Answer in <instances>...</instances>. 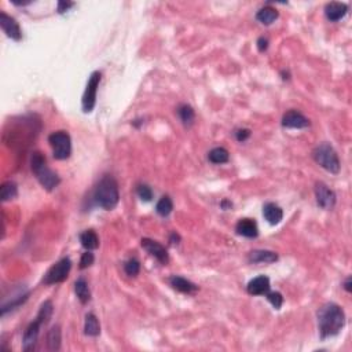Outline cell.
Segmentation results:
<instances>
[{
    "mask_svg": "<svg viewBox=\"0 0 352 352\" xmlns=\"http://www.w3.org/2000/svg\"><path fill=\"white\" fill-rule=\"evenodd\" d=\"M266 296H267V300L273 304V307H274L275 310H280L281 307H282V304H283V297H282L281 293L269 292Z\"/></svg>",
    "mask_w": 352,
    "mask_h": 352,
    "instance_id": "obj_30",
    "label": "cell"
},
{
    "mask_svg": "<svg viewBox=\"0 0 352 352\" xmlns=\"http://www.w3.org/2000/svg\"><path fill=\"white\" fill-rule=\"evenodd\" d=\"M348 11V7L344 3H337V1H332L328 3L325 7V15L329 21L332 22H337L341 18H344V15Z\"/></svg>",
    "mask_w": 352,
    "mask_h": 352,
    "instance_id": "obj_14",
    "label": "cell"
},
{
    "mask_svg": "<svg viewBox=\"0 0 352 352\" xmlns=\"http://www.w3.org/2000/svg\"><path fill=\"white\" fill-rule=\"evenodd\" d=\"M235 137H237V139H238L239 142H244V141H246L248 138L251 137V131L249 130H238V131L235 132Z\"/></svg>",
    "mask_w": 352,
    "mask_h": 352,
    "instance_id": "obj_33",
    "label": "cell"
},
{
    "mask_svg": "<svg viewBox=\"0 0 352 352\" xmlns=\"http://www.w3.org/2000/svg\"><path fill=\"white\" fill-rule=\"evenodd\" d=\"M315 197L318 205L322 207L323 209H332L336 204L334 191L329 189L323 182H318L315 185Z\"/></svg>",
    "mask_w": 352,
    "mask_h": 352,
    "instance_id": "obj_8",
    "label": "cell"
},
{
    "mask_svg": "<svg viewBox=\"0 0 352 352\" xmlns=\"http://www.w3.org/2000/svg\"><path fill=\"white\" fill-rule=\"evenodd\" d=\"M179 235H178V234H175V233H173L172 234V235H171V242H172V244H178V241H179Z\"/></svg>",
    "mask_w": 352,
    "mask_h": 352,
    "instance_id": "obj_37",
    "label": "cell"
},
{
    "mask_svg": "<svg viewBox=\"0 0 352 352\" xmlns=\"http://www.w3.org/2000/svg\"><path fill=\"white\" fill-rule=\"evenodd\" d=\"M80 242L87 251H92L99 246V238L94 230H87V231L80 234Z\"/></svg>",
    "mask_w": 352,
    "mask_h": 352,
    "instance_id": "obj_21",
    "label": "cell"
},
{
    "mask_svg": "<svg viewBox=\"0 0 352 352\" xmlns=\"http://www.w3.org/2000/svg\"><path fill=\"white\" fill-rule=\"evenodd\" d=\"M74 292H76L78 300H80L83 304H87L91 300L90 287H88V283H87V281L84 280V278H78V280L76 281V283H74Z\"/></svg>",
    "mask_w": 352,
    "mask_h": 352,
    "instance_id": "obj_19",
    "label": "cell"
},
{
    "mask_svg": "<svg viewBox=\"0 0 352 352\" xmlns=\"http://www.w3.org/2000/svg\"><path fill=\"white\" fill-rule=\"evenodd\" d=\"M99 83H101V73L94 72L88 78V83L83 95V110L85 113H91L95 108L96 92H98Z\"/></svg>",
    "mask_w": 352,
    "mask_h": 352,
    "instance_id": "obj_7",
    "label": "cell"
},
{
    "mask_svg": "<svg viewBox=\"0 0 352 352\" xmlns=\"http://www.w3.org/2000/svg\"><path fill=\"white\" fill-rule=\"evenodd\" d=\"M169 282H171L173 289H176V290L180 293H185V294H193V293H196L198 290V286H196L193 282L186 280L183 277H179V275H173V277H171Z\"/></svg>",
    "mask_w": 352,
    "mask_h": 352,
    "instance_id": "obj_17",
    "label": "cell"
},
{
    "mask_svg": "<svg viewBox=\"0 0 352 352\" xmlns=\"http://www.w3.org/2000/svg\"><path fill=\"white\" fill-rule=\"evenodd\" d=\"M246 290L252 296H263V294H267L270 290V280L269 277L266 275H260L256 277L252 281H249Z\"/></svg>",
    "mask_w": 352,
    "mask_h": 352,
    "instance_id": "obj_13",
    "label": "cell"
},
{
    "mask_svg": "<svg viewBox=\"0 0 352 352\" xmlns=\"http://www.w3.org/2000/svg\"><path fill=\"white\" fill-rule=\"evenodd\" d=\"M141 244H142V246L147 251V253H150L151 256L157 259L161 264H168V262H169L168 252L160 242H157L154 239L143 238L141 241Z\"/></svg>",
    "mask_w": 352,
    "mask_h": 352,
    "instance_id": "obj_10",
    "label": "cell"
},
{
    "mask_svg": "<svg viewBox=\"0 0 352 352\" xmlns=\"http://www.w3.org/2000/svg\"><path fill=\"white\" fill-rule=\"evenodd\" d=\"M172 209H173V203L172 200L168 197V196H164V197L160 198V201L157 203V207H155L157 213H158L160 216H162V217H167V216L171 215Z\"/></svg>",
    "mask_w": 352,
    "mask_h": 352,
    "instance_id": "obj_26",
    "label": "cell"
},
{
    "mask_svg": "<svg viewBox=\"0 0 352 352\" xmlns=\"http://www.w3.org/2000/svg\"><path fill=\"white\" fill-rule=\"evenodd\" d=\"M47 347L50 351H58L61 348V328L55 325L47 334Z\"/></svg>",
    "mask_w": 352,
    "mask_h": 352,
    "instance_id": "obj_22",
    "label": "cell"
},
{
    "mask_svg": "<svg viewBox=\"0 0 352 352\" xmlns=\"http://www.w3.org/2000/svg\"><path fill=\"white\" fill-rule=\"evenodd\" d=\"M248 260L253 264L257 263H274L278 260V255L271 251H252L248 256Z\"/></svg>",
    "mask_w": 352,
    "mask_h": 352,
    "instance_id": "obj_18",
    "label": "cell"
},
{
    "mask_svg": "<svg viewBox=\"0 0 352 352\" xmlns=\"http://www.w3.org/2000/svg\"><path fill=\"white\" fill-rule=\"evenodd\" d=\"M237 233L242 237H246V238H256L257 234H259V228H257L256 221L252 220V219H241V220L237 223V227H235Z\"/></svg>",
    "mask_w": 352,
    "mask_h": 352,
    "instance_id": "obj_16",
    "label": "cell"
},
{
    "mask_svg": "<svg viewBox=\"0 0 352 352\" xmlns=\"http://www.w3.org/2000/svg\"><path fill=\"white\" fill-rule=\"evenodd\" d=\"M278 18V11L273 7H263L256 14V19L263 25H271Z\"/></svg>",
    "mask_w": 352,
    "mask_h": 352,
    "instance_id": "obj_20",
    "label": "cell"
},
{
    "mask_svg": "<svg viewBox=\"0 0 352 352\" xmlns=\"http://www.w3.org/2000/svg\"><path fill=\"white\" fill-rule=\"evenodd\" d=\"M346 325V314L340 305L328 303L318 311V326L322 339H328L340 333Z\"/></svg>",
    "mask_w": 352,
    "mask_h": 352,
    "instance_id": "obj_1",
    "label": "cell"
},
{
    "mask_svg": "<svg viewBox=\"0 0 352 352\" xmlns=\"http://www.w3.org/2000/svg\"><path fill=\"white\" fill-rule=\"evenodd\" d=\"M73 6H74V3H70V1H60V3H58V12L62 14V12L68 11V10Z\"/></svg>",
    "mask_w": 352,
    "mask_h": 352,
    "instance_id": "obj_34",
    "label": "cell"
},
{
    "mask_svg": "<svg viewBox=\"0 0 352 352\" xmlns=\"http://www.w3.org/2000/svg\"><path fill=\"white\" fill-rule=\"evenodd\" d=\"M51 315H53V303L51 301H44L42 307H40V311H39L36 318H39L46 325L48 322V319L51 318Z\"/></svg>",
    "mask_w": 352,
    "mask_h": 352,
    "instance_id": "obj_28",
    "label": "cell"
},
{
    "mask_svg": "<svg viewBox=\"0 0 352 352\" xmlns=\"http://www.w3.org/2000/svg\"><path fill=\"white\" fill-rule=\"evenodd\" d=\"M282 126L286 128H305L310 126V120L297 110H289L282 117Z\"/></svg>",
    "mask_w": 352,
    "mask_h": 352,
    "instance_id": "obj_12",
    "label": "cell"
},
{
    "mask_svg": "<svg viewBox=\"0 0 352 352\" xmlns=\"http://www.w3.org/2000/svg\"><path fill=\"white\" fill-rule=\"evenodd\" d=\"M137 194L143 201H150L153 198V190L147 185H138Z\"/></svg>",
    "mask_w": 352,
    "mask_h": 352,
    "instance_id": "obj_31",
    "label": "cell"
},
{
    "mask_svg": "<svg viewBox=\"0 0 352 352\" xmlns=\"http://www.w3.org/2000/svg\"><path fill=\"white\" fill-rule=\"evenodd\" d=\"M119 198L120 193L117 182H116L113 176L105 175L99 180V183H98L95 191H94L95 203L103 209H106V211H112L119 204Z\"/></svg>",
    "mask_w": 352,
    "mask_h": 352,
    "instance_id": "obj_2",
    "label": "cell"
},
{
    "mask_svg": "<svg viewBox=\"0 0 352 352\" xmlns=\"http://www.w3.org/2000/svg\"><path fill=\"white\" fill-rule=\"evenodd\" d=\"M94 253H91L90 251H87L85 253H83V256H81V260H80V269L84 270L87 269V267H90L91 264L94 263Z\"/></svg>",
    "mask_w": 352,
    "mask_h": 352,
    "instance_id": "obj_32",
    "label": "cell"
},
{
    "mask_svg": "<svg viewBox=\"0 0 352 352\" xmlns=\"http://www.w3.org/2000/svg\"><path fill=\"white\" fill-rule=\"evenodd\" d=\"M85 334L91 337H96L101 333V326L98 322V318L94 314H87L85 316V326H84Z\"/></svg>",
    "mask_w": 352,
    "mask_h": 352,
    "instance_id": "obj_23",
    "label": "cell"
},
{
    "mask_svg": "<svg viewBox=\"0 0 352 352\" xmlns=\"http://www.w3.org/2000/svg\"><path fill=\"white\" fill-rule=\"evenodd\" d=\"M139 270H141V264L137 259H130L124 263V271L130 277H137L139 274Z\"/></svg>",
    "mask_w": 352,
    "mask_h": 352,
    "instance_id": "obj_29",
    "label": "cell"
},
{
    "mask_svg": "<svg viewBox=\"0 0 352 352\" xmlns=\"http://www.w3.org/2000/svg\"><path fill=\"white\" fill-rule=\"evenodd\" d=\"M44 323L36 318V321L30 323L29 326L26 328L24 333V343H22V348L24 351L29 352L32 350H35V346H36L37 339H39V333H40V328H42Z\"/></svg>",
    "mask_w": 352,
    "mask_h": 352,
    "instance_id": "obj_9",
    "label": "cell"
},
{
    "mask_svg": "<svg viewBox=\"0 0 352 352\" xmlns=\"http://www.w3.org/2000/svg\"><path fill=\"white\" fill-rule=\"evenodd\" d=\"M72 269V262L69 257H64L61 259L60 262H57L48 270L47 273L43 277V283L44 285H55V283H60L68 278L69 271Z\"/></svg>",
    "mask_w": 352,
    "mask_h": 352,
    "instance_id": "obj_6",
    "label": "cell"
},
{
    "mask_svg": "<svg viewBox=\"0 0 352 352\" xmlns=\"http://www.w3.org/2000/svg\"><path fill=\"white\" fill-rule=\"evenodd\" d=\"M17 194H18V189H17V185L14 182H6L0 187V197L3 201L12 200V198L17 197Z\"/></svg>",
    "mask_w": 352,
    "mask_h": 352,
    "instance_id": "obj_25",
    "label": "cell"
},
{
    "mask_svg": "<svg viewBox=\"0 0 352 352\" xmlns=\"http://www.w3.org/2000/svg\"><path fill=\"white\" fill-rule=\"evenodd\" d=\"M178 114H179L180 120L183 121V124L187 127L193 126L194 120H196V113L191 106L189 105H182L179 109H178Z\"/></svg>",
    "mask_w": 352,
    "mask_h": 352,
    "instance_id": "obj_27",
    "label": "cell"
},
{
    "mask_svg": "<svg viewBox=\"0 0 352 352\" xmlns=\"http://www.w3.org/2000/svg\"><path fill=\"white\" fill-rule=\"evenodd\" d=\"M48 143L53 147V155L55 160H66L72 154V139L68 132H53L48 137Z\"/></svg>",
    "mask_w": 352,
    "mask_h": 352,
    "instance_id": "obj_5",
    "label": "cell"
},
{
    "mask_svg": "<svg viewBox=\"0 0 352 352\" xmlns=\"http://www.w3.org/2000/svg\"><path fill=\"white\" fill-rule=\"evenodd\" d=\"M314 160H315L323 169H326L332 173H339L340 171V160L339 155L336 153V150L329 143L319 144L314 150Z\"/></svg>",
    "mask_w": 352,
    "mask_h": 352,
    "instance_id": "obj_4",
    "label": "cell"
},
{
    "mask_svg": "<svg viewBox=\"0 0 352 352\" xmlns=\"http://www.w3.org/2000/svg\"><path fill=\"white\" fill-rule=\"evenodd\" d=\"M267 47H269V40L266 39V37H260L259 40H257V48H259V51H266L267 50Z\"/></svg>",
    "mask_w": 352,
    "mask_h": 352,
    "instance_id": "obj_35",
    "label": "cell"
},
{
    "mask_svg": "<svg viewBox=\"0 0 352 352\" xmlns=\"http://www.w3.org/2000/svg\"><path fill=\"white\" fill-rule=\"evenodd\" d=\"M0 26L1 29L4 30L7 36L11 37L12 40H21L22 37V32L19 28L18 22L14 18H11L10 15H7L6 12H0Z\"/></svg>",
    "mask_w": 352,
    "mask_h": 352,
    "instance_id": "obj_11",
    "label": "cell"
},
{
    "mask_svg": "<svg viewBox=\"0 0 352 352\" xmlns=\"http://www.w3.org/2000/svg\"><path fill=\"white\" fill-rule=\"evenodd\" d=\"M263 216L270 224H278L283 219V211L277 204L267 203L263 207Z\"/></svg>",
    "mask_w": 352,
    "mask_h": 352,
    "instance_id": "obj_15",
    "label": "cell"
},
{
    "mask_svg": "<svg viewBox=\"0 0 352 352\" xmlns=\"http://www.w3.org/2000/svg\"><path fill=\"white\" fill-rule=\"evenodd\" d=\"M30 167L33 173L36 175L37 180L46 190H54L55 187L60 185V176L51 168H48L46 158L40 153H33L30 160Z\"/></svg>",
    "mask_w": 352,
    "mask_h": 352,
    "instance_id": "obj_3",
    "label": "cell"
},
{
    "mask_svg": "<svg viewBox=\"0 0 352 352\" xmlns=\"http://www.w3.org/2000/svg\"><path fill=\"white\" fill-rule=\"evenodd\" d=\"M208 160L212 164H226L230 160V153L224 147H216L209 151Z\"/></svg>",
    "mask_w": 352,
    "mask_h": 352,
    "instance_id": "obj_24",
    "label": "cell"
},
{
    "mask_svg": "<svg viewBox=\"0 0 352 352\" xmlns=\"http://www.w3.org/2000/svg\"><path fill=\"white\" fill-rule=\"evenodd\" d=\"M351 285H352L351 277H348V278H347V280H346V282H344V289H346V290H347V292H348V293H351V292H352Z\"/></svg>",
    "mask_w": 352,
    "mask_h": 352,
    "instance_id": "obj_36",
    "label": "cell"
}]
</instances>
